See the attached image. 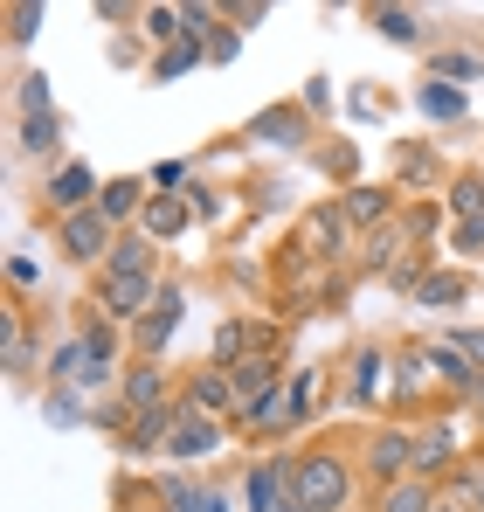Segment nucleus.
I'll return each mask as SVG.
<instances>
[{
  "label": "nucleus",
  "mask_w": 484,
  "mask_h": 512,
  "mask_svg": "<svg viewBox=\"0 0 484 512\" xmlns=\"http://www.w3.org/2000/svg\"><path fill=\"white\" fill-rule=\"evenodd\" d=\"M291 499L305 512H346L353 499V471H346V457L339 450H312V457H298L291 464Z\"/></svg>",
  "instance_id": "f257e3e1"
},
{
  "label": "nucleus",
  "mask_w": 484,
  "mask_h": 512,
  "mask_svg": "<svg viewBox=\"0 0 484 512\" xmlns=\"http://www.w3.org/2000/svg\"><path fill=\"white\" fill-rule=\"evenodd\" d=\"M180 409L187 416H201V423H215V416H242V388H236V374L229 367H194L187 374V388H180Z\"/></svg>",
  "instance_id": "f03ea898"
},
{
  "label": "nucleus",
  "mask_w": 484,
  "mask_h": 512,
  "mask_svg": "<svg viewBox=\"0 0 484 512\" xmlns=\"http://www.w3.org/2000/svg\"><path fill=\"white\" fill-rule=\"evenodd\" d=\"M118 236H125V229H111L97 208H83V215H63V222H56V250L70 256V263H104V256L118 250Z\"/></svg>",
  "instance_id": "7ed1b4c3"
},
{
  "label": "nucleus",
  "mask_w": 484,
  "mask_h": 512,
  "mask_svg": "<svg viewBox=\"0 0 484 512\" xmlns=\"http://www.w3.org/2000/svg\"><path fill=\"white\" fill-rule=\"evenodd\" d=\"M402 478H415V429H381V436L367 443V485L388 492V485H402Z\"/></svg>",
  "instance_id": "20e7f679"
},
{
  "label": "nucleus",
  "mask_w": 484,
  "mask_h": 512,
  "mask_svg": "<svg viewBox=\"0 0 484 512\" xmlns=\"http://www.w3.org/2000/svg\"><path fill=\"white\" fill-rule=\"evenodd\" d=\"M97 305H104V319H118V326H139V319L160 305V277H153V270H146V277H104Z\"/></svg>",
  "instance_id": "39448f33"
},
{
  "label": "nucleus",
  "mask_w": 484,
  "mask_h": 512,
  "mask_svg": "<svg viewBox=\"0 0 484 512\" xmlns=\"http://www.w3.org/2000/svg\"><path fill=\"white\" fill-rule=\"evenodd\" d=\"M166 395H173V388H166L160 360H139V367L125 374V416H160V409H173Z\"/></svg>",
  "instance_id": "423d86ee"
},
{
  "label": "nucleus",
  "mask_w": 484,
  "mask_h": 512,
  "mask_svg": "<svg viewBox=\"0 0 484 512\" xmlns=\"http://www.w3.org/2000/svg\"><path fill=\"white\" fill-rule=\"evenodd\" d=\"M270 506H291V457L249 464V512H270Z\"/></svg>",
  "instance_id": "0eeeda50"
},
{
  "label": "nucleus",
  "mask_w": 484,
  "mask_h": 512,
  "mask_svg": "<svg viewBox=\"0 0 484 512\" xmlns=\"http://www.w3.org/2000/svg\"><path fill=\"white\" fill-rule=\"evenodd\" d=\"M90 194H104L97 173H90V167H63L56 180H49V208H56V222H63V215H83V208H97Z\"/></svg>",
  "instance_id": "6e6552de"
},
{
  "label": "nucleus",
  "mask_w": 484,
  "mask_h": 512,
  "mask_svg": "<svg viewBox=\"0 0 484 512\" xmlns=\"http://www.w3.org/2000/svg\"><path fill=\"white\" fill-rule=\"evenodd\" d=\"M215 450H222V423H201L180 409V423L166 436V457H215Z\"/></svg>",
  "instance_id": "1a4fd4ad"
},
{
  "label": "nucleus",
  "mask_w": 484,
  "mask_h": 512,
  "mask_svg": "<svg viewBox=\"0 0 484 512\" xmlns=\"http://www.w3.org/2000/svg\"><path fill=\"white\" fill-rule=\"evenodd\" d=\"M242 429H291V388H263V395H249L242 402Z\"/></svg>",
  "instance_id": "9d476101"
},
{
  "label": "nucleus",
  "mask_w": 484,
  "mask_h": 512,
  "mask_svg": "<svg viewBox=\"0 0 484 512\" xmlns=\"http://www.w3.org/2000/svg\"><path fill=\"white\" fill-rule=\"evenodd\" d=\"M146 201H153V194H146L139 180H104V194H97V215L118 229L125 215H146Z\"/></svg>",
  "instance_id": "9b49d317"
},
{
  "label": "nucleus",
  "mask_w": 484,
  "mask_h": 512,
  "mask_svg": "<svg viewBox=\"0 0 484 512\" xmlns=\"http://www.w3.org/2000/svg\"><path fill=\"white\" fill-rule=\"evenodd\" d=\"M173 326H180V291L166 284V291H160V305H153V312L139 319V346H146V353H160V346L173 340Z\"/></svg>",
  "instance_id": "f8f14e48"
},
{
  "label": "nucleus",
  "mask_w": 484,
  "mask_h": 512,
  "mask_svg": "<svg viewBox=\"0 0 484 512\" xmlns=\"http://www.w3.org/2000/svg\"><path fill=\"white\" fill-rule=\"evenodd\" d=\"M187 215H194L187 201L153 194V201H146V215H139V236H146V243H153V236H180V229H187Z\"/></svg>",
  "instance_id": "ddd939ff"
},
{
  "label": "nucleus",
  "mask_w": 484,
  "mask_h": 512,
  "mask_svg": "<svg viewBox=\"0 0 484 512\" xmlns=\"http://www.w3.org/2000/svg\"><path fill=\"white\" fill-rule=\"evenodd\" d=\"M146 270H153V243H146L139 229H125L118 250L104 256V277H146Z\"/></svg>",
  "instance_id": "4468645a"
},
{
  "label": "nucleus",
  "mask_w": 484,
  "mask_h": 512,
  "mask_svg": "<svg viewBox=\"0 0 484 512\" xmlns=\"http://www.w3.org/2000/svg\"><path fill=\"white\" fill-rule=\"evenodd\" d=\"M450 450H457V436H450V423L422 429V436H415V478H429V485H436V471L450 464Z\"/></svg>",
  "instance_id": "2eb2a0df"
},
{
  "label": "nucleus",
  "mask_w": 484,
  "mask_h": 512,
  "mask_svg": "<svg viewBox=\"0 0 484 512\" xmlns=\"http://www.w3.org/2000/svg\"><path fill=\"white\" fill-rule=\"evenodd\" d=\"M374 512H436V485H429V478H402V485L381 492Z\"/></svg>",
  "instance_id": "dca6fc26"
},
{
  "label": "nucleus",
  "mask_w": 484,
  "mask_h": 512,
  "mask_svg": "<svg viewBox=\"0 0 484 512\" xmlns=\"http://www.w3.org/2000/svg\"><path fill=\"white\" fill-rule=\"evenodd\" d=\"M339 215H346V222H388V215H395V187H353Z\"/></svg>",
  "instance_id": "f3484780"
},
{
  "label": "nucleus",
  "mask_w": 484,
  "mask_h": 512,
  "mask_svg": "<svg viewBox=\"0 0 484 512\" xmlns=\"http://www.w3.org/2000/svg\"><path fill=\"white\" fill-rule=\"evenodd\" d=\"M381 388H388V353H381V346H367V353H360V367H353V402L367 409Z\"/></svg>",
  "instance_id": "a211bd4d"
},
{
  "label": "nucleus",
  "mask_w": 484,
  "mask_h": 512,
  "mask_svg": "<svg viewBox=\"0 0 484 512\" xmlns=\"http://www.w3.org/2000/svg\"><path fill=\"white\" fill-rule=\"evenodd\" d=\"M415 104H422V118H464V90L443 84V77H429V84L415 90Z\"/></svg>",
  "instance_id": "6ab92c4d"
},
{
  "label": "nucleus",
  "mask_w": 484,
  "mask_h": 512,
  "mask_svg": "<svg viewBox=\"0 0 484 512\" xmlns=\"http://www.w3.org/2000/svg\"><path fill=\"white\" fill-rule=\"evenodd\" d=\"M201 56H208L201 42H173V49H160V63H153V84H173V77H187Z\"/></svg>",
  "instance_id": "aec40b11"
},
{
  "label": "nucleus",
  "mask_w": 484,
  "mask_h": 512,
  "mask_svg": "<svg viewBox=\"0 0 484 512\" xmlns=\"http://www.w3.org/2000/svg\"><path fill=\"white\" fill-rule=\"evenodd\" d=\"M374 28H381L388 42H402V49H415V42H422V21H415L408 7H374Z\"/></svg>",
  "instance_id": "412c9836"
},
{
  "label": "nucleus",
  "mask_w": 484,
  "mask_h": 512,
  "mask_svg": "<svg viewBox=\"0 0 484 512\" xmlns=\"http://www.w3.org/2000/svg\"><path fill=\"white\" fill-rule=\"evenodd\" d=\"M450 208H457L464 222H484V180L478 173H457V180H450Z\"/></svg>",
  "instance_id": "4be33fe9"
},
{
  "label": "nucleus",
  "mask_w": 484,
  "mask_h": 512,
  "mask_svg": "<svg viewBox=\"0 0 484 512\" xmlns=\"http://www.w3.org/2000/svg\"><path fill=\"white\" fill-rule=\"evenodd\" d=\"M429 77H443V84H450V77H457V84H471V77H484V56H471V49H443Z\"/></svg>",
  "instance_id": "5701e85b"
},
{
  "label": "nucleus",
  "mask_w": 484,
  "mask_h": 512,
  "mask_svg": "<svg viewBox=\"0 0 484 512\" xmlns=\"http://www.w3.org/2000/svg\"><path fill=\"white\" fill-rule=\"evenodd\" d=\"M139 21H146V35H153L160 49H173V42H187V28H180V7H146Z\"/></svg>",
  "instance_id": "b1692460"
},
{
  "label": "nucleus",
  "mask_w": 484,
  "mask_h": 512,
  "mask_svg": "<svg viewBox=\"0 0 484 512\" xmlns=\"http://www.w3.org/2000/svg\"><path fill=\"white\" fill-rule=\"evenodd\" d=\"M56 132H63V125H56V111H49V118H21V153H49V146H56Z\"/></svg>",
  "instance_id": "393cba45"
},
{
  "label": "nucleus",
  "mask_w": 484,
  "mask_h": 512,
  "mask_svg": "<svg viewBox=\"0 0 484 512\" xmlns=\"http://www.w3.org/2000/svg\"><path fill=\"white\" fill-rule=\"evenodd\" d=\"M415 298H422V305H457V298H464V277H450V270H443V277H422Z\"/></svg>",
  "instance_id": "a878e982"
},
{
  "label": "nucleus",
  "mask_w": 484,
  "mask_h": 512,
  "mask_svg": "<svg viewBox=\"0 0 484 512\" xmlns=\"http://www.w3.org/2000/svg\"><path fill=\"white\" fill-rule=\"evenodd\" d=\"M249 132H256V139H270V132H284V146H291V139H305V118H298V111H277V118L263 111V118H256Z\"/></svg>",
  "instance_id": "bb28decb"
},
{
  "label": "nucleus",
  "mask_w": 484,
  "mask_h": 512,
  "mask_svg": "<svg viewBox=\"0 0 484 512\" xmlns=\"http://www.w3.org/2000/svg\"><path fill=\"white\" fill-rule=\"evenodd\" d=\"M7 21H14V28H7V42L21 49V42L35 35V21H42V7H35V0H14V7H7Z\"/></svg>",
  "instance_id": "cd10ccee"
},
{
  "label": "nucleus",
  "mask_w": 484,
  "mask_h": 512,
  "mask_svg": "<svg viewBox=\"0 0 484 512\" xmlns=\"http://www.w3.org/2000/svg\"><path fill=\"white\" fill-rule=\"evenodd\" d=\"M312 402H319V374H298L291 381V423H312Z\"/></svg>",
  "instance_id": "c85d7f7f"
},
{
  "label": "nucleus",
  "mask_w": 484,
  "mask_h": 512,
  "mask_svg": "<svg viewBox=\"0 0 484 512\" xmlns=\"http://www.w3.org/2000/svg\"><path fill=\"white\" fill-rule=\"evenodd\" d=\"M7 374H14V381L28 374V326H21V319H7Z\"/></svg>",
  "instance_id": "c756f323"
},
{
  "label": "nucleus",
  "mask_w": 484,
  "mask_h": 512,
  "mask_svg": "<svg viewBox=\"0 0 484 512\" xmlns=\"http://www.w3.org/2000/svg\"><path fill=\"white\" fill-rule=\"evenodd\" d=\"M422 180H436V160H429V153H408L402 160V187H422Z\"/></svg>",
  "instance_id": "7c9ffc66"
},
{
  "label": "nucleus",
  "mask_w": 484,
  "mask_h": 512,
  "mask_svg": "<svg viewBox=\"0 0 484 512\" xmlns=\"http://www.w3.org/2000/svg\"><path fill=\"white\" fill-rule=\"evenodd\" d=\"M457 485H464V492H471V506L484 512V464H464V471H457Z\"/></svg>",
  "instance_id": "2f4dec72"
},
{
  "label": "nucleus",
  "mask_w": 484,
  "mask_h": 512,
  "mask_svg": "<svg viewBox=\"0 0 484 512\" xmlns=\"http://www.w3.org/2000/svg\"><path fill=\"white\" fill-rule=\"evenodd\" d=\"M450 346H457V353H471V367H478V374H484V333H457V340H450Z\"/></svg>",
  "instance_id": "473e14b6"
},
{
  "label": "nucleus",
  "mask_w": 484,
  "mask_h": 512,
  "mask_svg": "<svg viewBox=\"0 0 484 512\" xmlns=\"http://www.w3.org/2000/svg\"><path fill=\"white\" fill-rule=\"evenodd\" d=\"M484 243V222H457V250H478Z\"/></svg>",
  "instance_id": "72a5a7b5"
},
{
  "label": "nucleus",
  "mask_w": 484,
  "mask_h": 512,
  "mask_svg": "<svg viewBox=\"0 0 484 512\" xmlns=\"http://www.w3.org/2000/svg\"><path fill=\"white\" fill-rule=\"evenodd\" d=\"M180 180H187V167H180V160H166V167L153 173V187H180Z\"/></svg>",
  "instance_id": "f704fd0d"
},
{
  "label": "nucleus",
  "mask_w": 484,
  "mask_h": 512,
  "mask_svg": "<svg viewBox=\"0 0 484 512\" xmlns=\"http://www.w3.org/2000/svg\"><path fill=\"white\" fill-rule=\"evenodd\" d=\"M201 512H229V506H222V492H208V506H201Z\"/></svg>",
  "instance_id": "c9c22d12"
}]
</instances>
